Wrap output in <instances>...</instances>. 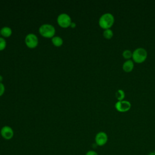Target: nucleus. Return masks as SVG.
<instances>
[{"instance_id":"nucleus-1","label":"nucleus","mask_w":155,"mask_h":155,"mask_svg":"<svg viewBox=\"0 0 155 155\" xmlns=\"http://www.w3.org/2000/svg\"><path fill=\"white\" fill-rule=\"evenodd\" d=\"M114 22V17L110 13H105L101 16L99 19V26L104 29H110Z\"/></svg>"},{"instance_id":"nucleus-2","label":"nucleus","mask_w":155,"mask_h":155,"mask_svg":"<svg viewBox=\"0 0 155 155\" xmlns=\"http://www.w3.org/2000/svg\"><path fill=\"white\" fill-rule=\"evenodd\" d=\"M148 56L147 50L142 47L137 48L133 52L132 58L134 62L137 64H141L143 62Z\"/></svg>"},{"instance_id":"nucleus-3","label":"nucleus","mask_w":155,"mask_h":155,"mask_svg":"<svg viewBox=\"0 0 155 155\" xmlns=\"http://www.w3.org/2000/svg\"><path fill=\"white\" fill-rule=\"evenodd\" d=\"M40 35L45 38H53L56 33L54 27L50 24H44L39 28Z\"/></svg>"},{"instance_id":"nucleus-4","label":"nucleus","mask_w":155,"mask_h":155,"mask_svg":"<svg viewBox=\"0 0 155 155\" xmlns=\"http://www.w3.org/2000/svg\"><path fill=\"white\" fill-rule=\"evenodd\" d=\"M57 22L59 25L63 28L70 27L72 22L71 17L65 13H62L58 15L57 18Z\"/></svg>"},{"instance_id":"nucleus-5","label":"nucleus","mask_w":155,"mask_h":155,"mask_svg":"<svg viewBox=\"0 0 155 155\" xmlns=\"http://www.w3.org/2000/svg\"><path fill=\"white\" fill-rule=\"evenodd\" d=\"M38 36L34 33H28L25 38V43L28 48H35L38 45Z\"/></svg>"},{"instance_id":"nucleus-6","label":"nucleus","mask_w":155,"mask_h":155,"mask_svg":"<svg viewBox=\"0 0 155 155\" xmlns=\"http://www.w3.org/2000/svg\"><path fill=\"white\" fill-rule=\"evenodd\" d=\"M131 104L128 101H119L115 104V108L121 113H125L130 110Z\"/></svg>"},{"instance_id":"nucleus-7","label":"nucleus","mask_w":155,"mask_h":155,"mask_svg":"<svg viewBox=\"0 0 155 155\" xmlns=\"http://www.w3.org/2000/svg\"><path fill=\"white\" fill-rule=\"evenodd\" d=\"M94 140L96 145L102 147L107 143L108 141V136L106 133L104 131H100L96 134Z\"/></svg>"},{"instance_id":"nucleus-8","label":"nucleus","mask_w":155,"mask_h":155,"mask_svg":"<svg viewBox=\"0 0 155 155\" xmlns=\"http://www.w3.org/2000/svg\"><path fill=\"white\" fill-rule=\"evenodd\" d=\"M0 133L1 136L5 140H10L14 136V131L12 127L8 125H5L1 128Z\"/></svg>"},{"instance_id":"nucleus-9","label":"nucleus","mask_w":155,"mask_h":155,"mask_svg":"<svg viewBox=\"0 0 155 155\" xmlns=\"http://www.w3.org/2000/svg\"><path fill=\"white\" fill-rule=\"evenodd\" d=\"M133 68H134V62L131 59L126 60V61H125L122 65V69L126 73H130L132 71Z\"/></svg>"},{"instance_id":"nucleus-10","label":"nucleus","mask_w":155,"mask_h":155,"mask_svg":"<svg viewBox=\"0 0 155 155\" xmlns=\"http://www.w3.org/2000/svg\"><path fill=\"white\" fill-rule=\"evenodd\" d=\"M0 32L1 35L3 37H9L12 35V30L10 27H7V26H4L2 28L0 29Z\"/></svg>"},{"instance_id":"nucleus-11","label":"nucleus","mask_w":155,"mask_h":155,"mask_svg":"<svg viewBox=\"0 0 155 155\" xmlns=\"http://www.w3.org/2000/svg\"><path fill=\"white\" fill-rule=\"evenodd\" d=\"M51 42L54 46L59 47L62 45L63 39L59 36H54L53 38H51Z\"/></svg>"},{"instance_id":"nucleus-12","label":"nucleus","mask_w":155,"mask_h":155,"mask_svg":"<svg viewBox=\"0 0 155 155\" xmlns=\"http://www.w3.org/2000/svg\"><path fill=\"white\" fill-rule=\"evenodd\" d=\"M125 92L123 90L119 89L117 90L115 93V96L116 98L117 99L118 101H123L124 97H125Z\"/></svg>"},{"instance_id":"nucleus-13","label":"nucleus","mask_w":155,"mask_h":155,"mask_svg":"<svg viewBox=\"0 0 155 155\" xmlns=\"http://www.w3.org/2000/svg\"><path fill=\"white\" fill-rule=\"evenodd\" d=\"M103 36L107 39H110L113 36V32L111 29H106L103 31Z\"/></svg>"},{"instance_id":"nucleus-14","label":"nucleus","mask_w":155,"mask_h":155,"mask_svg":"<svg viewBox=\"0 0 155 155\" xmlns=\"http://www.w3.org/2000/svg\"><path fill=\"white\" fill-rule=\"evenodd\" d=\"M132 55L133 52L130 50H125L122 52V56L126 60H130L131 58H132Z\"/></svg>"},{"instance_id":"nucleus-15","label":"nucleus","mask_w":155,"mask_h":155,"mask_svg":"<svg viewBox=\"0 0 155 155\" xmlns=\"http://www.w3.org/2000/svg\"><path fill=\"white\" fill-rule=\"evenodd\" d=\"M6 45H7L6 40L2 37H0V51L4 50L6 47Z\"/></svg>"},{"instance_id":"nucleus-16","label":"nucleus","mask_w":155,"mask_h":155,"mask_svg":"<svg viewBox=\"0 0 155 155\" xmlns=\"http://www.w3.org/2000/svg\"><path fill=\"white\" fill-rule=\"evenodd\" d=\"M4 91H5L4 85L2 82H0V96L4 94Z\"/></svg>"},{"instance_id":"nucleus-17","label":"nucleus","mask_w":155,"mask_h":155,"mask_svg":"<svg viewBox=\"0 0 155 155\" xmlns=\"http://www.w3.org/2000/svg\"><path fill=\"white\" fill-rule=\"evenodd\" d=\"M85 155H98V154L94 150H89L85 153Z\"/></svg>"},{"instance_id":"nucleus-18","label":"nucleus","mask_w":155,"mask_h":155,"mask_svg":"<svg viewBox=\"0 0 155 155\" xmlns=\"http://www.w3.org/2000/svg\"><path fill=\"white\" fill-rule=\"evenodd\" d=\"M70 27H71V28L75 27H76V23L74 22H72L71 24V25H70Z\"/></svg>"},{"instance_id":"nucleus-19","label":"nucleus","mask_w":155,"mask_h":155,"mask_svg":"<svg viewBox=\"0 0 155 155\" xmlns=\"http://www.w3.org/2000/svg\"><path fill=\"white\" fill-rule=\"evenodd\" d=\"M148 155H155V153H154V152H150L148 153Z\"/></svg>"},{"instance_id":"nucleus-20","label":"nucleus","mask_w":155,"mask_h":155,"mask_svg":"<svg viewBox=\"0 0 155 155\" xmlns=\"http://www.w3.org/2000/svg\"><path fill=\"white\" fill-rule=\"evenodd\" d=\"M2 79H3V78H2V76L1 75H0V82H1V81H2Z\"/></svg>"},{"instance_id":"nucleus-21","label":"nucleus","mask_w":155,"mask_h":155,"mask_svg":"<svg viewBox=\"0 0 155 155\" xmlns=\"http://www.w3.org/2000/svg\"><path fill=\"white\" fill-rule=\"evenodd\" d=\"M154 153H155V151H154Z\"/></svg>"},{"instance_id":"nucleus-22","label":"nucleus","mask_w":155,"mask_h":155,"mask_svg":"<svg viewBox=\"0 0 155 155\" xmlns=\"http://www.w3.org/2000/svg\"><path fill=\"white\" fill-rule=\"evenodd\" d=\"M0 35H1V32H0Z\"/></svg>"}]
</instances>
